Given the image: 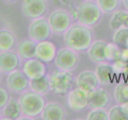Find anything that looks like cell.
Returning a JSON list of instances; mask_svg holds the SVG:
<instances>
[{
  "instance_id": "6da1fadb",
  "label": "cell",
  "mask_w": 128,
  "mask_h": 120,
  "mask_svg": "<svg viewBox=\"0 0 128 120\" xmlns=\"http://www.w3.org/2000/svg\"><path fill=\"white\" fill-rule=\"evenodd\" d=\"M64 43L75 51L88 50L92 43V31L88 26L74 24L64 32Z\"/></svg>"
},
{
  "instance_id": "7a4b0ae2",
  "label": "cell",
  "mask_w": 128,
  "mask_h": 120,
  "mask_svg": "<svg viewBox=\"0 0 128 120\" xmlns=\"http://www.w3.org/2000/svg\"><path fill=\"white\" fill-rule=\"evenodd\" d=\"M22 114L33 118L40 115L46 106V101L41 94L34 91L25 92L19 98Z\"/></svg>"
},
{
  "instance_id": "3957f363",
  "label": "cell",
  "mask_w": 128,
  "mask_h": 120,
  "mask_svg": "<svg viewBox=\"0 0 128 120\" xmlns=\"http://www.w3.org/2000/svg\"><path fill=\"white\" fill-rule=\"evenodd\" d=\"M120 47L116 43H108L98 40L92 43L88 49V55L95 63H113Z\"/></svg>"
},
{
  "instance_id": "277c9868",
  "label": "cell",
  "mask_w": 128,
  "mask_h": 120,
  "mask_svg": "<svg viewBox=\"0 0 128 120\" xmlns=\"http://www.w3.org/2000/svg\"><path fill=\"white\" fill-rule=\"evenodd\" d=\"M102 15V11L93 2L87 1L81 3L76 9V19L80 23L91 26L98 23Z\"/></svg>"
},
{
  "instance_id": "5b68a950",
  "label": "cell",
  "mask_w": 128,
  "mask_h": 120,
  "mask_svg": "<svg viewBox=\"0 0 128 120\" xmlns=\"http://www.w3.org/2000/svg\"><path fill=\"white\" fill-rule=\"evenodd\" d=\"M50 88L57 95L66 94L71 89L73 76L67 70H56L50 76Z\"/></svg>"
},
{
  "instance_id": "8992f818",
  "label": "cell",
  "mask_w": 128,
  "mask_h": 120,
  "mask_svg": "<svg viewBox=\"0 0 128 120\" xmlns=\"http://www.w3.org/2000/svg\"><path fill=\"white\" fill-rule=\"evenodd\" d=\"M48 21L52 31L56 34H61L65 32L70 27L72 19L67 11L64 10H56L51 13Z\"/></svg>"
},
{
  "instance_id": "52a82bcc",
  "label": "cell",
  "mask_w": 128,
  "mask_h": 120,
  "mask_svg": "<svg viewBox=\"0 0 128 120\" xmlns=\"http://www.w3.org/2000/svg\"><path fill=\"white\" fill-rule=\"evenodd\" d=\"M51 27L48 21L43 18L35 19L29 26V35L31 39L39 43L47 40L50 36Z\"/></svg>"
},
{
  "instance_id": "ba28073f",
  "label": "cell",
  "mask_w": 128,
  "mask_h": 120,
  "mask_svg": "<svg viewBox=\"0 0 128 120\" xmlns=\"http://www.w3.org/2000/svg\"><path fill=\"white\" fill-rule=\"evenodd\" d=\"M56 67L61 70L69 71L75 67L78 62V56L75 51L70 48H63L56 52L55 57Z\"/></svg>"
},
{
  "instance_id": "9c48e42d",
  "label": "cell",
  "mask_w": 128,
  "mask_h": 120,
  "mask_svg": "<svg viewBox=\"0 0 128 120\" xmlns=\"http://www.w3.org/2000/svg\"><path fill=\"white\" fill-rule=\"evenodd\" d=\"M22 9L26 17L35 19L45 15L47 4L46 0H24Z\"/></svg>"
},
{
  "instance_id": "30bf717a",
  "label": "cell",
  "mask_w": 128,
  "mask_h": 120,
  "mask_svg": "<svg viewBox=\"0 0 128 120\" xmlns=\"http://www.w3.org/2000/svg\"><path fill=\"white\" fill-rule=\"evenodd\" d=\"M30 79L26 74L20 70H14L10 72L6 78L8 87L14 92H21L25 91L29 86Z\"/></svg>"
},
{
  "instance_id": "8fae6325",
  "label": "cell",
  "mask_w": 128,
  "mask_h": 120,
  "mask_svg": "<svg viewBox=\"0 0 128 120\" xmlns=\"http://www.w3.org/2000/svg\"><path fill=\"white\" fill-rule=\"evenodd\" d=\"M68 105L73 110H81L88 105V92L80 87L75 88L68 93Z\"/></svg>"
},
{
  "instance_id": "7c38bea8",
  "label": "cell",
  "mask_w": 128,
  "mask_h": 120,
  "mask_svg": "<svg viewBox=\"0 0 128 120\" xmlns=\"http://www.w3.org/2000/svg\"><path fill=\"white\" fill-rule=\"evenodd\" d=\"M23 72L30 80L38 79L46 74V66L42 61L34 58L26 60L23 66Z\"/></svg>"
},
{
  "instance_id": "4fadbf2b",
  "label": "cell",
  "mask_w": 128,
  "mask_h": 120,
  "mask_svg": "<svg viewBox=\"0 0 128 120\" xmlns=\"http://www.w3.org/2000/svg\"><path fill=\"white\" fill-rule=\"evenodd\" d=\"M56 52V46L52 42L45 40L37 44L36 58L45 63H51L52 60H54Z\"/></svg>"
},
{
  "instance_id": "5bb4252c",
  "label": "cell",
  "mask_w": 128,
  "mask_h": 120,
  "mask_svg": "<svg viewBox=\"0 0 128 120\" xmlns=\"http://www.w3.org/2000/svg\"><path fill=\"white\" fill-rule=\"evenodd\" d=\"M19 65V58L15 52L5 51L0 53V71L10 73L18 68Z\"/></svg>"
},
{
  "instance_id": "9a60e30c",
  "label": "cell",
  "mask_w": 128,
  "mask_h": 120,
  "mask_svg": "<svg viewBox=\"0 0 128 120\" xmlns=\"http://www.w3.org/2000/svg\"><path fill=\"white\" fill-rule=\"evenodd\" d=\"M109 102L108 92L104 88L97 87L88 92V106L92 109L104 108Z\"/></svg>"
},
{
  "instance_id": "2e32d148",
  "label": "cell",
  "mask_w": 128,
  "mask_h": 120,
  "mask_svg": "<svg viewBox=\"0 0 128 120\" xmlns=\"http://www.w3.org/2000/svg\"><path fill=\"white\" fill-rule=\"evenodd\" d=\"M76 83L79 87L87 92H89L98 87L100 81L95 72L86 70L79 74L76 79Z\"/></svg>"
},
{
  "instance_id": "e0dca14e",
  "label": "cell",
  "mask_w": 128,
  "mask_h": 120,
  "mask_svg": "<svg viewBox=\"0 0 128 120\" xmlns=\"http://www.w3.org/2000/svg\"><path fill=\"white\" fill-rule=\"evenodd\" d=\"M96 74L99 81L102 84H109L114 81L116 77V68L109 63H100L97 66Z\"/></svg>"
},
{
  "instance_id": "ac0fdd59",
  "label": "cell",
  "mask_w": 128,
  "mask_h": 120,
  "mask_svg": "<svg viewBox=\"0 0 128 120\" xmlns=\"http://www.w3.org/2000/svg\"><path fill=\"white\" fill-rule=\"evenodd\" d=\"M42 118L45 120H63L65 118L64 109L56 103H46L42 112Z\"/></svg>"
},
{
  "instance_id": "d6986e66",
  "label": "cell",
  "mask_w": 128,
  "mask_h": 120,
  "mask_svg": "<svg viewBox=\"0 0 128 120\" xmlns=\"http://www.w3.org/2000/svg\"><path fill=\"white\" fill-rule=\"evenodd\" d=\"M38 43L33 39H26L18 46V55L23 59H31L36 58V48Z\"/></svg>"
},
{
  "instance_id": "ffe728a7",
  "label": "cell",
  "mask_w": 128,
  "mask_h": 120,
  "mask_svg": "<svg viewBox=\"0 0 128 120\" xmlns=\"http://www.w3.org/2000/svg\"><path fill=\"white\" fill-rule=\"evenodd\" d=\"M2 109L3 114L6 117V119H17L20 117L22 114L19 102L14 99L9 100Z\"/></svg>"
},
{
  "instance_id": "44dd1931",
  "label": "cell",
  "mask_w": 128,
  "mask_h": 120,
  "mask_svg": "<svg viewBox=\"0 0 128 120\" xmlns=\"http://www.w3.org/2000/svg\"><path fill=\"white\" fill-rule=\"evenodd\" d=\"M110 27L112 30L128 27V12L124 11H116L110 21Z\"/></svg>"
},
{
  "instance_id": "7402d4cb",
  "label": "cell",
  "mask_w": 128,
  "mask_h": 120,
  "mask_svg": "<svg viewBox=\"0 0 128 120\" xmlns=\"http://www.w3.org/2000/svg\"><path fill=\"white\" fill-rule=\"evenodd\" d=\"M15 44V38L10 30H0V51H10Z\"/></svg>"
},
{
  "instance_id": "603a6c76",
  "label": "cell",
  "mask_w": 128,
  "mask_h": 120,
  "mask_svg": "<svg viewBox=\"0 0 128 120\" xmlns=\"http://www.w3.org/2000/svg\"><path fill=\"white\" fill-rule=\"evenodd\" d=\"M29 86L33 91L41 95L45 94L50 88V77H48L46 74L42 78L30 80Z\"/></svg>"
},
{
  "instance_id": "cb8c5ba5",
  "label": "cell",
  "mask_w": 128,
  "mask_h": 120,
  "mask_svg": "<svg viewBox=\"0 0 128 120\" xmlns=\"http://www.w3.org/2000/svg\"><path fill=\"white\" fill-rule=\"evenodd\" d=\"M108 116L110 120H128V103L112 107Z\"/></svg>"
},
{
  "instance_id": "d4e9b609",
  "label": "cell",
  "mask_w": 128,
  "mask_h": 120,
  "mask_svg": "<svg viewBox=\"0 0 128 120\" xmlns=\"http://www.w3.org/2000/svg\"><path fill=\"white\" fill-rule=\"evenodd\" d=\"M112 63L114 68L120 70L121 71L128 67V49L121 47L118 48Z\"/></svg>"
},
{
  "instance_id": "484cf974",
  "label": "cell",
  "mask_w": 128,
  "mask_h": 120,
  "mask_svg": "<svg viewBox=\"0 0 128 120\" xmlns=\"http://www.w3.org/2000/svg\"><path fill=\"white\" fill-rule=\"evenodd\" d=\"M114 42L121 48L128 49V27L116 30L114 34Z\"/></svg>"
},
{
  "instance_id": "4316f807",
  "label": "cell",
  "mask_w": 128,
  "mask_h": 120,
  "mask_svg": "<svg viewBox=\"0 0 128 120\" xmlns=\"http://www.w3.org/2000/svg\"><path fill=\"white\" fill-rule=\"evenodd\" d=\"M114 98L118 103H128V83H120L114 89Z\"/></svg>"
},
{
  "instance_id": "83f0119b",
  "label": "cell",
  "mask_w": 128,
  "mask_h": 120,
  "mask_svg": "<svg viewBox=\"0 0 128 120\" xmlns=\"http://www.w3.org/2000/svg\"><path fill=\"white\" fill-rule=\"evenodd\" d=\"M97 4L103 12L114 11L120 4V0H97Z\"/></svg>"
},
{
  "instance_id": "f1b7e54d",
  "label": "cell",
  "mask_w": 128,
  "mask_h": 120,
  "mask_svg": "<svg viewBox=\"0 0 128 120\" xmlns=\"http://www.w3.org/2000/svg\"><path fill=\"white\" fill-rule=\"evenodd\" d=\"M88 120H108L109 116L104 108H96L88 114Z\"/></svg>"
},
{
  "instance_id": "f546056e",
  "label": "cell",
  "mask_w": 128,
  "mask_h": 120,
  "mask_svg": "<svg viewBox=\"0 0 128 120\" xmlns=\"http://www.w3.org/2000/svg\"><path fill=\"white\" fill-rule=\"evenodd\" d=\"M9 101V94L5 88L0 86V109H2Z\"/></svg>"
},
{
  "instance_id": "4dcf8cb0",
  "label": "cell",
  "mask_w": 128,
  "mask_h": 120,
  "mask_svg": "<svg viewBox=\"0 0 128 120\" xmlns=\"http://www.w3.org/2000/svg\"><path fill=\"white\" fill-rule=\"evenodd\" d=\"M70 2V0H54V3L59 6H64Z\"/></svg>"
},
{
  "instance_id": "1f68e13d",
  "label": "cell",
  "mask_w": 128,
  "mask_h": 120,
  "mask_svg": "<svg viewBox=\"0 0 128 120\" xmlns=\"http://www.w3.org/2000/svg\"><path fill=\"white\" fill-rule=\"evenodd\" d=\"M123 3H124L125 7L128 10V0H123Z\"/></svg>"
},
{
  "instance_id": "d6a6232c",
  "label": "cell",
  "mask_w": 128,
  "mask_h": 120,
  "mask_svg": "<svg viewBox=\"0 0 128 120\" xmlns=\"http://www.w3.org/2000/svg\"><path fill=\"white\" fill-rule=\"evenodd\" d=\"M122 72H124L126 74V77L128 78V67L125 68L124 70H122Z\"/></svg>"
},
{
  "instance_id": "836d02e7",
  "label": "cell",
  "mask_w": 128,
  "mask_h": 120,
  "mask_svg": "<svg viewBox=\"0 0 128 120\" xmlns=\"http://www.w3.org/2000/svg\"><path fill=\"white\" fill-rule=\"evenodd\" d=\"M6 1H7V2H13V1H14V0H6Z\"/></svg>"
},
{
  "instance_id": "e575fe53",
  "label": "cell",
  "mask_w": 128,
  "mask_h": 120,
  "mask_svg": "<svg viewBox=\"0 0 128 120\" xmlns=\"http://www.w3.org/2000/svg\"><path fill=\"white\" fill-rule=\"evenodd\" d=\"M0 119H1V115H0Z\"/></svg>"
}]
</instances>
